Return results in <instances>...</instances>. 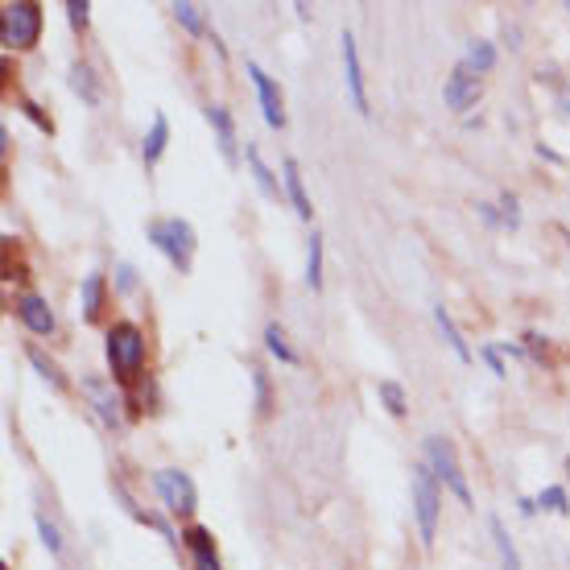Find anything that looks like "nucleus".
Listing matches in <instances>:
<instances>
[{"label": "nucleus", "mask_w": 570, "mask_h": 570, "mask_svg": "<svg viewBox=\"0 0 570 570\" xmlns=\"http://www.w3.org/2000/svg\"><path fill=\"white\" fill-rule=\"evenodd\" d=\"M145 232H149V245L158 248L170 265L178 269V273H190V265H195V248H199L195 227L186 224V220H178V215H165V220H153Z\"/></svg>", "instance_id": "1"}, {"label": "nucleus", "mask_w": 570, "mask_h": 570, "mask_svg": "<svg viewBox=\"0 0 570 570\" xmlns=\"http://www.w3.org/2000/svg\"><path fill=\"white\" fill-rule=\"evenodd\" d=\"M108 364L121 385H133L145 364V335L137 323H112L108 331Z\"/></svg>", "instance_id": "2"}, {"label": "nucleus", "mask_w": 570, "mask_h": 570, "mask_svg": "<svg viewBox=\"0 0 570 570\" xmlns=\"http://www.w3.org/2000/svg\"><path fill=\"white\" fill-rule=\"evenodd\" d=\"M426 468L434 471V480H443L450 488V496L459 500V505H468L471 509V488H468V475L459 468V455H455V443L443 438V434H434L426 438Z\"/></svg>", "instance_id": "3"}, {"label": "nucleus", "mask_w": 570, "mask_h": 570, "mask_svg": "<svg viewBox=\"0 0 570 570\" xmlns=\"http://www.w3.org/2000/svg\"><path fill=\"white\" fill-rule=\"evenodd\" d=\"M409 488H413V512H418L422 546H434V537H438V509H443V500H438V484H434V471H430L426 463L413 468Z\"/></svg>", "instance_id": "4"}, {"label": "nucleus", "mask_w": 570, "mask_h": 570, "mask_svg": "<svg viewBox=\"0 0 570 570\" xmlns=\"http://www.w3.org/2000/svg\"><path fill=\"white\" fill-rule=\"evenodd\" d=\"M38 34H41V9L34 0L4 4V46L29 50V46H38Z\"/></svg>", "instance_id": "5"}, {"label": "nucleus", "mask_w": 570, "mask_h": 570, "mask_svg": "<svg viewBox=\"0 0 570 570\" xmlns=\"http://www.w3.org/2000/svg\"><path fill=\"white\" fill-rule=\"evenodd\" d=\"M153 488L162 496V505L174 517H190V512L199 509V492H195V480L178 468H162L153 475Z\"/></svg>", "instance_id": "6"}, {"label": "nucleus", "mask_w": 570, "mask_h": 570, "mask_svg": "<svg viewBox=\"0 0 570 570\" xmlns=\"http://www.w3.org/2000/svg\"><path fill=\"white\" fill-rule=\"evenodd\" d=\"M480 96H484V75H480V71H471L468 62L459 59L455 62V71H450L443 100H447L450 112H468V108H475Z\"/></svg>", "instance_id": "7"}, {"label": "nucleus", "mask_w": 570, "mask_h": 570, "mask_svg": "<svg viewBox=\"0 0 570 570\" xmlns=\"http://www.w3.org/2000/svg\"><path fill=\"white\" fill-rule=\"evenodd\" d=\"M83 397H87V406L96 409V418H100L103 426H121V397L112 393V385L103 381V376H83L79 381Z\"/></svg>", "instance_id": "8"}, {"label": "nucleus", "mask_w": 570, "mask_h": 570, "mask_svg": "<svg viewBox=\"0 0 570 570\" xmlns=\"http://www.w3.org/2000/svg\"><path fill=\"white\" fill-rule=\"evenodd\" d=\"M339 46H344V79H347V96H351V103H356V112L360 116H372L368 112V91H364V66H360V50H356V38L344 29V38H339Z\"/></svg>", "instance_id": "9"}, {"label": "nucleus", "mask_w": 570, "mask_h": 570, "mask_svg": "<svg viewBox=\"0 0 570 570\" xmlns=\"http://www.w3.org/2000/svg\"><path fill=\"white\" fill-rule=\"evenodd\" d=\"M248 79L257 83V96H261V112H265L269 128H285V103H282V91H277V83L269 79L265 71L257 66V62H248Z\"/></svg>", "instance_id": "10"}, {"label": "nucleus", "mask_w": 570, "mask_h": 570, "mask_svg": "<svg viewBox=\"0 0 570 570\" xmlns=\"http://www.w3.org/2000/svg\"><path fill=\"white\" fill-rule=\"evenodd\" d=\"M203 116H207V124L215 128V141H220L224 162L236 165V162H240V153H236V121H232V112H227L224 103H207Z\"/></svg>", "instance_id": "11"}, {"label": "nucleus", "mask_w": 570, "mask_h": 570, "mask_svg": "<svg viewBox=\"0 0 570 570\" xmlns=\"http://www.w3.org/2000/svg\"><path fill=\"white\" fill-rule=\"evenodd\" d=\"M13 310H17V319L29 326L34 335H54V310H50V302H46L41 294H21Z\"/></svg>", "instance_id": "12"}, {"label": "nucleus", "mask_w": 570, "mask_h": 570, "mask_svg": "<svg viewBox=\"0 0 570 570\" xmlns=\"http://www.w3.org/2000/svg\"><path fill=\"white\" fill-rule=\"evenodd\" d=\"M282 174H285V195H289V203H294V211H298V220L310 224L314 207H310V195H306V183H302V170H298V162H294V158H285Z\"/></svg>", "instance_id": "13"}, {"label": "nucleus", "mask_w": 570, "mask_h": 570, "mask_svg": "<svg viewBox=\"0 0 570 570\" xmlns=\"http://www.w3.org/2000/svg\"><path fill=\"white\" fill-rule=\"evenodd\" d=\"M71 91H75L87 108H100L103 103V83L96 79V71H91L87 62H75V66H71Z\"/></svg>", "instance_id": "14"}, {"label": "nucleus", "mask_w": 570, "mask_h": 570, "mask_svg": "<svg viewBox=\"0 0 570 570\" xmlns=\"http://www.w3.org/2000/svg\"><path fill=\"white\" fill-rule=\"evenodd\" d=\"M165 145H170V121H165V112H158V116H153V124H149V133H145V141H141L145 165L162 162Z\"/></svg>", "instance_id": "15"}, {"label": "nucleus", "mask_w": 570, "mask_h": 570, "mask_svg": "<svg viewBox=\"0 0 570 570\" xmlns=\"http://www.w3.org/2000/svg\"><path fill=\"white\" fill-rule=\"evenodd\" d=\"M245 158H248V170H252V178H257V190L265 195V199H282V190H277V178H273V170L265 165V158H261V149L257 145H248L245 149Z\"/></svg>", "instance_id": "16"}, {"label": "nucleus", "mask_w": 570, "mask_h": 570, "mask_svg": "<svg viewBox=\"0 0 570 570\" xmlns=\"http://www.w3.org/2000/svg\"><path fill=\"white\" fill-rule=\"evenodd\" d=\"M0 273H4V282H29V269L21 261V240H13V236H4V245H0Z\"/></svg>", "instance_id": "17"}, {"label": "nucleus", "mask_w": 570, "mask_h": 570, "mask_svg": "<svg viewBox=\"0 0 570 570\" xmlns=\"http://www.w3.org/2000/svg\"><path fill=\"white\" fill-rule=\"evenodd\" d=\"M488 530H492V542H496V554H500V570H521V554H517V546H512L505 521H500V517H492Z\"/></svg>", "instance_id": "18"}, {"label": "nucleus", "mask_w": 570, "mask_h": 570, "mask_svg": "<svg viewBox=\"0 0 570 570\" xmlns=\"http://www.w3.org/2000/svg\"><path fill=\"white\" fill-rule=\"evenodd\" d=\"M103 314V273H87L83 277V319L96 323Z\"/></svg>", "instance_id": "19"}, {"label": "nucleus", "mask_w": 570, "mask_h": 570, "mask_svg": "<svg viewBox=\"0 0 570 570\" xmlns=\"http://www.w3.org/2000/svg\"><path fill=\"white\" fill-rule=\"evenodd\" d=\"M306 285L314 294L323 289V232H310V245H306Z\"/></svg>", "instance_id": "20"}, {"label": "nucleus", "mask_w": 570, "mask_h": 570, "mask_svg": "<svg viewBox=\"0 0 570 570\" xmlns=\"http://www.w3.org/2000/svg\"><path fill=\"white\" fill-rule=\"evenodd\" d=\"M434 323H438V331H443V339L450 344V351L463 360V364H471V347L463 344V335H459V326L450 323V310H443V306H434Z\"/></svg>", "instance_id": "21"}, {"label": "nucleus", "mask_w": 570, "mask_h": 570, "mask_svg": "<svg viewBox=\"0 0 570 570\" xmlns=\"http://www.w3.org/2000/svg\"><path fill=\"white\" fill-rule=\"evenodd\" d=\"M174 17H178V25H183L186 34H195V38H207V17L199 4H190V0H178L174 4Z\"/></svg>", "instance_id": "22"}, {"label": "nucleus", "mask_w": 570, "mask_h": 570, "mask_svg": "<svg viewBox=\"0 0 570 570\" xmlns=\"http://www.w3.org/2000/svg\"><path fill=\"white\" fill-rule=\"evenodd\" d=\"M265 347H269V356H277L282 364H298V351L285 344V326L282 323L265 326Z\"/></svg>", "instance_id": "23"}, {"label": "nucleus", "mask_w": 570, "mask_h": 570, "mask_svg": "<svg viewBox=\"0 0 570 570\" xmlns=\"http://www.w3.org/2000/svg\"><path fill=\"white\" fill-rule=\"evenodd\" d=\"M463 62H468L471 71H480V75H488L492 66H496V46L492 41H471L468 54H463Z\"/></svg>", "instance_id": "24"}, {"label": "nucleus", "mask_w": 570, "mask_h": 570, "mask_svg": "<svg viewBox=\"0 0 570 570\" xmlns=\"http://www.w3.org/2000/svg\"><path fill=\"white\" fill-rule=\"evenodd\" d=\"M376 397L385 401V409L393 418H406L409 401H406V388L397 385V381H381V385H376Z\"/></svg>", "instance_id": "25"}, {"label": "nucleus", "mask_w": 570, "mask_h": 570, "mask_svg": "<svg viewBox=\"0 0 570 570\" xmlns=\"http://www.w3.org/2000/svg\"><path fill=\"white\" fill-rule=\"evenodd\" d=\"M183 546L190 550V558H199V554H215V537H211V530H203V525H186Z\"/></svg>", "instance_id": "26"}, {"label": "nucleus", "mask_w": 570, "mask_h": 570, "mask_svg": "<svg viewBox=\"0 0 570 570\" xmlns=\"http://www.w3.org/2000/svg\"><path fill=\"white\" fill-rule=\"evenodd\" d=\"M29 364L38 368L41 376H46V381H50L54 388H66V376H62V368L54 364V360H50V356H46L41 347H29Z\"/></svg>", "instance_id": "27"}, {"label": "nucleus", "mask_w": 570, "mask_h": 570, "mask_svg": "<svg viewBox=\"0 0 570 570\" xmlns=\"http://www.w3.org/2000/svg\"><path fill=\"white\" fill-rule=\"evenodd\" d=\"M34 525H38V533H41V542H46V550L54 554V558H62V533H59V525L46 517V512H34Z\"/></svg>", "instance_id": "28"}, {"label": "nucleus", "mask_w": 570, "mask_h": 570, "mask_svg": "<svg viewBox=\"0 0 570 570\" xmlns=\"http://www.w3.org/2000/svg\"><path fill=\"white\" fill-rule=\"evenodd\" d=\"M537 509H550V512H558V517H567L570 512L567 488H542V496H537Z\"/></svg>", "instance_id": "29"}, {"label": "nucleus", "mask_w": 570, "mask_h": 570, "mask_svg": "<svg viewBox=\"0 0 570 570\" xmlns=\"http://www.w3.org/2000/svg\"><path fill=\"white\" fill-rule=\"evenodd\" d=\"M252 385H257V413L269 418V413H273V397H269V376L261 368H252Z\"/></svg>", "instance_id": "30"}, {"label": "nucleus", "mask_w": 570, "mask_h": 570, "mask_svg": "<svg viewBox=\"0 0 570 570\" xmlns=\"http://www.w3.org/2000/svg\"><path fill=\"white\" fill-rule=\"evenodd\" d=\"M500 224H505V227L521 224V211H517V195H509V190L500 195Z\"/></svg>", "instance_id": "31"}, {"label": "nucleus", "mask_w": 570, "mask_h": 570, "mask_svg": "<svg viewBox=\"0 0 570 570\" xmlns=\"http://www.w3.org/2000/svg\"><path fill=\"white\" fill-rule=\"evenodd\" d=\"M21 112H25L29 121L38 124L41 133H54V121H50V116H46V112H41V108H38V103H34V100H21Z\"/></svg>", "instance_id": "32"}, {"label": "nucleus", "mask_w": 570, "mask_h": 570, "mask_svg": "<svg viewBox=\"0 0 570 570\" xmlns=\"http://www.w3.org/2000/svg\"><path fill=\"white\" fill-rule=\"evenodd\" d=\"M87 13H91V4L87 0H66V17L75 29H87Z\"/></svg>", "instance_id": "33"}, {"label": "nucleus", "mask_w": 570, "mask_h": 570, "mask_svg": "<svg viewBox=\"0 0 570 570\" xmlns=\"http://www.w3.org/2000/svg\"><path fill=\"white\" fill-rule=\"evenodd\" d=\"M480 356L488 360L492 376H509V368H505V360H500V347H496V344H484V351H480Z\"/></svg>", "instance_id": "34"}, {"label": "nucleus", "mask_w": 570, "mask_h": 570, "mask_svg": "<svg viewBox=\"0 0 570 570\" xmlns=\"http://www.w3.org/2000/svg\"><path fill=\"white\" fill-rule=\"evenodd\" d=\"M116 282H121V289L128 294V289L137 285V273H133V265H121V269H116Z\"/></svg>", "instance_id": "35"}, {"label": "nucleus", "mask_w": 570, "mask_h": 570, "mask_svg": "<svg viewBox=\"0 0 570 570\" xmlns=\"http://www.w3.org/2000/svg\"><path fill=\"white\" fill-rule=\"evenodd\" d=\"M195 570H224V567H220L215 554H199V558H195Z\"/></svg>", "instance_id": "36"}, {"label": "nucleus", "mask_w": 570, "mask_h": 570, "mask_svg": "<svg viewBox=\"0 0 570 570\" xmlns=\"http://www.w3.org/2000/svg\"><path fill=\"white\" fill-rule=\"evenodd\" d=\"M521 512H525V517H533V512H537V500H530V496H525V500H521Z\"/></svg>", "instance_id": "37"}, {"label": "nucleus", "mask_w": 570, "mask_h": 570, "mask_svg": "<svg viewBox=\"0 0 570 570\" xmlns=\"http://www.w3.org/2000/svg\"><path fill=\"white\" fill-rule=\"evenodd\" d=\"M558 103H562V108L570 112V91H562V96H558Z\"/></svg>", "instance_id": "38"}, {"label": "nucleus", "mask_w": 570, "mask_h": 570, "mask_svg": "<svg viewBox=\"0 0 570 570\" xmlns=\"http://www.w3.org/2000/svg\"><path fill=\"white\" fill-rule=\"evenodd\" d=\"M567 475H570V459H567Z\"/></svg>", "instance_id": "39"}]
</instances>
